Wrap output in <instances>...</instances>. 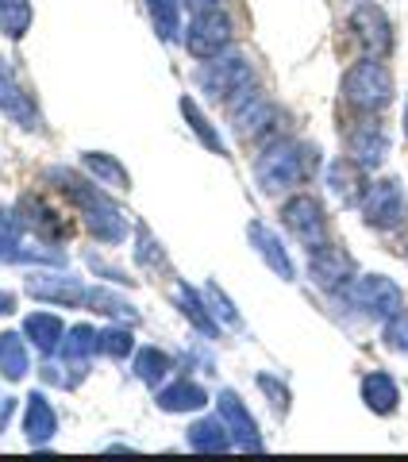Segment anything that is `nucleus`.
Returning a JSON list of instances; mask_svg holds the SVG:
<instances>
[{
    "label": "nucleus",
    "mask_w": 408,
    "mask_h": 462,
    "mask_svg": "<svg viewBox=\"0 0 408 462\" xmlns=\"http://www.w3.org/2000/svg\"><path fill=\"white\" fill-rule=\"evenodd\" d=\"M47 178L58 181V189H62L81 208V224H85V231H89L97 243H108V247L124 243V236H127V216L112 205V197L93 189L89 181H81L74 170H62V166H54Z\"/></svg>",
    "instance_id": "f257e3e1"
},
{
    "label": "nucleus",
    "mask_w": 408,
    "mask_h": 462,
    "mask_svg": "<svg viewBox=\"0 0 408 462\" xmlns=\"http://www.w3.org/2000/svg\"><path fill=\"white\" fill-rule=\"evenodd\" d=\"M316 166H320L316 147L301 139H274L255 158V178L262 185V193H285V189H297L301 181H309Z\"/></svg>",
    "instance_id": "f03ea898"
},
{
    "label": "nucleus",
    "mask_w": 408,
    "mask_h": 462,
    "mask_svg": "<svg viewBox=\"0 0 408 462\" xmlns=\"http://www.w3.org/2000/svg\"><path fill=\"white\" fill-rule=\"evenodd\" d=\"M343 100L355 112H370L377 116L382 108H389L393 100V74L382 58H362L343 74Z\"/></svg>",
    "instance_id": "7ed1b4c3"
},
{
    "label": "nucleus",
    "mask_w": 408,
    "mask_h": 462,
    "mask_svg": "<svg viewBox=\"0 0 408 462\" xmlns=\"http://www.w3.org/2000/svg\"><path fill=\"white\" fill-rule=\"evenodd\" d=\"M197 85L220 105H239L246 93H255V69L239 54H216L197 69Z\"/></svg>",
    "instance_id": "20e7f679"
},
{
    "label": "nucleus",
    "mask_w": 408,
    "mask_h": 462,
    "mask_svg": "<svg viewBox=\"0 0 408 462\" xmlns=\"http://www.w3.org/2000/svg\"><path fill=\"white\" fill-rule=\"evenodd\" d=\"M362 208V220H366V227L374 231H397L408 224V193L401 178H377L366 185V193H362L358 200Z\"/></svg>",
    "instance_id": "39448f33"
},
{
    "label": "nucleus",
    "mask_w": 408,
    "mask_h": 462,
    "mask_svg": "<svg viewBox=\"0 0 408 462\" xmlns=\"http://www.w3.org/2000/svg\"><path fill=\"white\" fill-rule=\"evenodd\" d=\"M343 297L351 300L355 309L374 316V320H393L397 312H404L401 285L393 278H385V273H362V278H351V285L343 289Z\"/></svg>",
    "instance_id": "423d86ee"
},
{
    "label": "nucleus",
    "mask_w": 408,
    "mask_h": 462,
    "mask_svg": "<svg viewBox=\"0 0 408 462\" xmlns=\"http://www.w3.org/2000/svg\"><path fill=\"white\" fill-rule=\"evenodd\" d=\"M282 220H285L289 236H293L301 247L320 251V247L328 243V216H324V205H320L316 197H309V193L289 197L285 205H282Z\"/></svg>",
    "instance_id": "0eeeda50"
},
{
    "label": "nucleus",
    "mask_w": 408,
    "mask_h": 462,
    "mask_svg": "<svg viewBox=\"0 0 408 462\" xmlns=\"http://www.w3.org/2000/svg\"><path fill=\"white\" fill-rule=\"evenodd\" d=\"M231 47V16L224 8H212V12H197L193 23L185 27V51L209 62V58L224 54Z\"/></svg>",
    "instance_id": "6e6552de"
},
{
    "label": "nucleus",
    "mask_w": 408,
    "mask_h": 462,
    "mask_svg": "<svg viewBox=\"0 0 408 462\" xmlns=\"http://www.w3.org/2000/svg\"><path fill=\"white\" fill-rule=\"evenodd\" d=\"M343 147H347V158H355L362 170H377L389 154V135H385L382 120H374L370 112H362V120L343 127Z\"/></svg>",
    "instance_id": "1a4fd4ad"
},
{
    "label": "nucleus",
    "mask_w": 408,
    "mask_h": 462,
    "mask_svg": "<svg viewBox=\"0 0 408 462\" xmlns=\"http://www.w3.org/2000/svg\"><path fill=\"white\" fill-rule=\"evenodd\" d=\"M351 35L362 51H366V58H385L393 51V23L389 16L377 5H370V0H362V5L351 12Z\"/></svg>",
    "instance_id": "9d476101"
},
{
    "label": "nucleus",
    "mask_w": 408,
    "mask_h": 462,
    "mask_svg": "<svg viewBox=\"0 0 408 462\" xmlns=\"http://www.w3.org/2000/svg\"><path fill=\"white\" fill-rule=\"evenodd\" d=\"M309 273L320 289H328V293H343L347 285L355 278V258L347 254L343 247H331L324 243L320 251H312V263H309Z\"/></svg>",
    "instance_id": "9b49d317"
},
{
    "label": "nucleus",
    "mask_w": 408,
    "mask_h": 462,
    "mask_svg": "<svg viewBox=\"0 0 408 462\" xmlns=\"http://www.w3.org/2000/svg\"><path fill=\"white\" fill-rule=\"evenodd\" d=\"M216 412H220V420L227 424L231 439H236V447H243V451H262V436H258V424L251 409L243 404V397L236 393V389H224L220 397H216Z\"/></svg>",
    "instance_id": "f8f14e48"
},
{
    "label": "nucleus",
    "mask_w": 408,
    "mask_h": 462,
    "mask_svg": "<svg viewBox=\"0 0 408 462\" xmlns=\"http://www.w3.org/2000/svg\"><path fill=\"white\" fill-rule=\"evenodd\" d=\"M23 289L35 300H51V305L74 309V305H85V289L89 285H81V278H70V273H32Z\"/></svg>",
    "instance_id": "ddd939ff"
},
{
    "label": "nucleus",
    "mask_w": 408,
    "mask_h": 462,
    "mask_svg": "<svg viewBox=\"0 0 408 462\" xmlns=\"http://www.w3.org/2000/svg\"><path fill=\"white\" fill-rule=\"evenodd\" d=\"M16 220H20L23 231H35L42 243L66 239V227H62V220H58V212L47 208V200L35 197V193H27V197L16 200Z\"/></svg>",
    "instance_id": "4468645a"
},
{
    "label": "nucleus",
    "mask_w": 408,
    "mask_h": 462,
    "mask_svg": "<svg viewBox=\"0 0 408 462\" xmlns=\"http://www.w3.org/2000/svg\"><path fill=\"white\" fill-rule=\"evenodd\" d=\"M0 112L12 116V120L23 124V127H39V112L32 105V97L20 89L16 69H12L8 58H0Z\"/></svg>",
    "instance_id": "2eb2a0df"
},
{
    "label": "nucleus",
    "mask_w": 408,
    "mask_h": 462,
    "mask_svg": "<svg viewBox=\"0 0 408 462\" xmlns=\"http://www.w3.org/2000/svg\"><path fill=\"white\" fill-rule=\"evenodd\" d=\"M246 236H251V243H255V251L262 254V263H266L274 273H278L282 282H293L297 278V270H293V258H289V251L282 247V239L274 236V231L262 224V220H255L251 227H246Z\"/></svg>",
    "instance_id": "dca6fc26"
},
{
    "label": "nucleus",
    "mask_w": 408,
    "mask_h": 462,
    "mask_svg": "<svg viewBox=\"0 0 408 462\" xmlns=\"http://www.w3.org/2000/svg\"><path fill=\"white\" fill-rule=\"evenodd\" d=\"M328 193L339 200V205H358L362 193H366V178H362V166L355 158H339V162L328 166Z\"/></svg>",
    "instance_id": "f3484780"
},
{
    "label": "nucleus",
    "mask_w": 408,
    "mask_h": 462,
    "mask_svg": "<svg viewBox=\"0 0 408 462\" xmlns=\"http://www.w3.org/2000/svg\"><path fill=\"white\" fill-rule=\"evenodd\" d=\"M231 120H236V132L243 139H258V135H266V127L274 120V108H270L266 97L246 93L239 105H231Z\"/></svg>",
    "instance_id": "a211bd4d"
},
{
    "label": "nucleus",
    "mask_w": 408,
    "mask_h": 462,
    "mask_svg": "<svg viewBox=\"0 0 408 462\" xmlns=\"http://www.w3.org/2000/svg\"><path fill=\"white\" fill-rule=\"evenodd\" d=\"M173 300H178L181 316H185V320L200 331V336H209V339L220 336V320L212 316V309H209V300H204V293H197L193 285L178 282V289H173Z\"/></svg>",
    "instance_id": "6ab92c4d"
},
{
    "label": "nucleus",
    "mask_w": 408,
    "mask_h": 462,
    "mask_svg": "<svg viewBox=\"0 0 408 462\" xmlns=\"http://www.w3.org/2000/svg\"><path fill=\"white\" fill-rule=\"evenodd\" d=\"M54 431H58V416L51 409V401L42 393H32L27 397V409H23V436H27V443H35V447L51 443Z\"/></svg>",
    "instance_id": "aec40b11"
},
{
    "label": "nucleus",
    "mask_w": 408,
    "mask_h": 462,
    "mask_svg": "<svg viewBox=\"0 0 408 462\" xmlns=\"http://www.w3.org/2000/svg\"><path fill=\"white\" fill-rule=\"evenodd\" d=\"M362 401H366L370 412L389 416V412H397L401 389H397V382H393L385 370H370L366 378H362Z\"/></svg>",
    "instance_id": "412c9836"
},
{
    "label": "nucleus",
    "mask_w": 408,
    "mask_h": 462,
    "mask_svg": "<svg viewBox=\"0 0 408 462\" xmlns=\"http://www.w3.org/2000/svg\"><path fill=\"white\" fill-rule=\"evenodd\" d=\"M23 339H32L39 351H58L62 346V339H66V328H62V320H58L54 312H27L23 316Z\"/></svg>",
    "instance_id": "4be33fe9"
},
{
    "label": "nucleus",
    "mask_w": 408,
    "mask_h": 462,
    "mask_svg": "<svg viewBox=\"0 0 408 462\" xmlns=\"http://www.w3.org/2000/svg\"><path fill=\"white\" fill-rule=\"evenodd\" d=\"M189 447L193 451H212V455H220V451H227V447H236V439H231V431H227V424L220 420V412L216 416H204V420H197L193 428H189Z\"/></svg>",
    "instance_id": "5701e85b"
},
{
    "label": "nucleus",
    "mask_w": 408,
    "mask_h": 462,
    "mask_svg": "<svg viewBox=\"0 0 408 462\" xmlns=\"http://www.w3.org/2000/svg\"><path fill=\"white\" fill-rule=\"evenodd\" d=\"M204 404H209V393H204L197 382H189V378L158 389V409L162 412H197V409H204Z\"/></svg>",
    "instance_id": "b1692460"
},
{
    "label": "nucleus",
    "mask_w": 408,
    "mask_h": 462,
    "mask_svg": "<svg viewBox=\"0 0 408 462\" xmlns=\"http://www.w3.org/2000/svg\"><path fill=\"white\" fill-rule=\"evenodd\" d=\"M100 351V331L89 328V324H78L66 331L62 346H58V355L66 358V363H78V366H89V358Z\"/></svg>",
    "instance_id": "393cba45"
},
{
    "label": "nucleus",
    "mask_w": 408,
    "mask_h": 462,
    "mask_svg": "<svg viewBox=\"0 0 408 462\" xmlns=\"http://www.w3.org/2000/svg\"><path fill=\"white\" fill-rule=\"evenodd\" d=\"M27 370H32L27 343L20 339V331H5V336H0V374H5L8 382H20Z\"/></svg>",
    "instance_id": "a878e982"
},
{
    "label": "nucleus",
    "mask_w": 408,
    "mask_h": 462,
    "mask_svg": "<svg viewBox=\"0 0 408 462\" xmlns=\"http://www.w3.org/2000/svg\"><path fill=\"white\" fill-rule=\"evenodd\" d=\"M81 166L93 173L97 181H105V185H112V189H131V173L116 162L112 154H100V151H85L81 154Z\"/></svg>",
    "instance_id": "bb28decb"
},
{
    "label": "nucleus",
    "mask_w": 408,
    "mask_h": 462,
    "mask_svg": "<svg viewBox=\"0 0 408 462\" xmlns=\"http://www.w3.org/2000/svg\"><path fill=\"white\" fill-rule=\"evenodd\" d=\"M173 370V358L166 351H158V346H143L135 351V378L147 382V385H158Z\"/></svg>",
    "instance_id": "cd10ccee"
},
{
    "label": "nucleus",
    "mask_w": 408,
    "mask_h": 462,
    "mask_svg": "<svg viewBox=\"0 0 408 462\" xmlns=\"http://www.w3.org/2000/svg\"><path fill=\"white\" fill-rule=\"evenodd\" d=\"M181 116H185V124L193 127V135L204 143V147H209L212 154H224V139L216 135V127L209 124V116L197 108V100H193V97H181Z\"/></svg>",
    "instance_id": "c85d7f7f"
},
{
    "label": "nucleus",
    "mask_w": 408,
    "mask_h": 462,
    "mask_svg": "<svg viewBox=\"0 0 408 462\" xmlns=\"http://www.w3.org/2000/svg\"><path fill=\"white\" fill-rule=\"evenodd\" d=\"M85 305H89L93 312H105L112 316V320H124V324H135L139 312L127 305V300H120L116 293H108V289H85Z\"/></svg>",
    "instance_id": "c756f323"
},
{
    "label": "nucleus",
    "mask_w": 408,
    "mask_h": 462,
    "mask_svg": "<svg viewBox=\"0 0 408 462\" xmlns=\"http://www.w3.org/2000/svg\"><path fill=\"white\" fill-rule=\"evenodd\" d=\"M27 27H32V5L27 0H0V32L23 39Z\"/></svg>",
    "instance_id": "7c9ffc66"
},
{
    "label": "nucleus",
    "mask_w": 408,
    "mask_h": 462,
    "mask_svg": "<svg viewBox=\"0 0 408 462\" xmlns=\"http://www.w3.org/2000/svg\"><path fill=\"white\" fill-rule=\"evenodd\" d=\"M147 12H151V23L162 42H173L181 32L178 23V0H147Z\"/></svg>",
    "instance_id": "2f4dec72"
},
{
    "label": "nucleus",
    "mask_w": 408,
    "mask_h": 462,
    "mask_svg": "<svg viewBox=\"0 0 408 462\" xmlns=\"http://www.w3.org/2000/svg\"><path fill=\"white\" fill-rule=\"evenodd\" d=\"M100 351H105L108 358H127L131 351H135V339H131L127 328H105L100 331Z\"/></svg>",
    "instance_id": "473e14b6"
},
{
    "label": "nucleus",
    "mask_w": 408,
    "mask_h": 462,
    "mask_svg": "<svg viewBox=\"0 0 408 462\" xmlns=\"http://www.w3.org/2000/svg\"><path fill=\"white\" fill-rule=\"evenodd\" d=\"M204 300H209V305H212V316H216V320H220V324H227V328H239L243 320H239V312H236V305H231V300L220 293V285H204Z\"/></svg>",
    "instance_id": "72a5a7b5"
},
{
    "label": "nucleus",
    "mask_w": 408,
    "mask_h": 462,
    "mask_svg": "<svg viewBox=\"0 0 408 462\" xmlns=\"http://www.w3.org/2000/svg\"><path fill=\"white\" fill-rule=\"evenodd\" d=\"M258 385H262V393H270L274 412L285 416V412H289V389H285L278 378H270V374H258Z\"/></svg>",
    "instance_id": "f704fd0d"
},
{
    "label": "nucleus",
    "mask_w": 408,
    "mask_h": 462,
    "mask_svg": "<svg viewBox=\"0 0 408 462\" xmlns=\"http://www.w3.org/2000/svg\"><path fill=\"white\" fill-rule=\"evenodd\" d=\"M385 343L397 346V351H408V312H397L393 320H385Z\"/></svg>",
    "instance_id": "c9c22d12"
},
{
    "label": "nucleus",
    "mask_w": 408,
    "mask_h": 462,
    "mask_svg": "<svg viewBox=\"0 0 408 462\" xmlns=\"http://www.w3.org/2000/svg\"><path fill=\"white\" fill-rule=\"evenodd\" d=\"M135 258L143 266H162V251H158V243L151 239L147 227H139V251H135Z\"/></svg>",
    "instance_id": "e433bc0d"
},
{
    "label": "nucleus",
    "mask_w": 408,
    "mask_h": 462,
    "mask_svg": "<svg viewBox=\"0 0 408 462\" xmlns=\"http://www.w3.org/2000/svg\"><path fill=\"white\" fill-rule=\"evenodd\" d=\"M181 5H185L189 12H193V16H197V12H212V8H220L224 0H181Z\"/></svg>",
    "instance_id": "4c0bfd02"
},
{
    "label": "nucleus",
    "mask_w": 408,
    "mask_h": 462,
    "mask_svg": "<svg viewBox=\"0 0 408 462\" xmlns=\"http://www.w3.org/2000/svg\"><path fill=\"white\" fill-rule=\"evenodd\" d=\"M12 305H16V297H12V293H5V289H0V316H5V312H12Z\"/></svg>",
    "instance_id": "58836bf2"
},
{
    "label": "nucleus",
    "mask_w": 408,
    "mask_h": 462,
    "mask_svg": "<svg viewBox=\"0 0 408 462\" xmlns=\"http://www.w3.org/2000/svg\"><path fill=\"white\" fill-rule=\"evenodd\" d=\"M404 135H408V105H404Z\"/></svg>",
    "instance_id": "ea45409f"
},
{
    "label": "nucleus",
    "mask_w": 408,
    "mask_h": 462,
    "mask_svg": "<svg viewBox=\"0 0 408 462\" xmlns=\"http://www.w3.org/2000/svg\"><path fill=\"white\" fill-rule=\"evenodd\" d=\"M404 247H408V236H404Z\"/></svg>",
    "instance_id": "a19ab883"
}]
</instances>
